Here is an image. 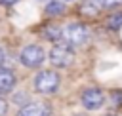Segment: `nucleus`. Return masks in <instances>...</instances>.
Listing matches in <instances>:
<instances>
[{"instance_id": "obj_1", "label": "nucleus", "mask_w": 122, "mask_h": 116, "mask_svg": "<svg viewBox=\"0 0 122 116\" xmlns=\"http://www.w3.org/2000/svg\"><path fill=\"white\" fill-rule=\"evenodd\" d=\"M59 74L55 70H42L36 74L34 78V89L42 95H50V93H55L57 87H59Z\"/></svg>"}, {"instance_id": "obj_2", "label": "nucleus", "mask_w": 122, "mask_h": 116, "mask_svg": "<svg viewBox=\"0 0 122 116\" xmlns=\"http://www.w3.org/2000/svg\"><path fill=\"white\" fill-rule=\"evenodd\" d=\"M88 36H90V30H88V27L84 23H71V25H67L63 29V36L61 38H63L65 44L74 48V46H82L88 40Z\"/></svg>"}, {"instance_id": "obj_3", "label": "nucleus", "mask_w": 122, "mask_h": 116, "mask_svg": "<svg viewBox=\"0 0 122 116\" xmlns=\"http://www.w3.org/2000/svg\"><path fill=\"white\" fill-rule=\"evenodd\" d=\"M72 59H74V49H72L69 44H65V42L55 44V46L50 49V63H51L53 67H57V68L69 67V65L72 63Z\"/></svg>"}, {"instance_id": "obj_4", "label": "nucleus", "mask_w": 122, "mask_h": 116, "mask_svg": "<svg viewBox=\"0 0 122 116\" xmlns=\"http://www.w3.org/2000/svg\"><path fill=\"white\" fill-rule=\"evenodd\" d=\"M19 61H21V65L27 67V68H36V67H40V65L46 61V53H44V49H42L40 46L30 44V46H25V48L21 49Z\"/></svg>"}, {"instance_id": "obj_5", "label": "nucleus", "mask_w": 122, "mask_h": 116, "mask_svg": "<svg viewBox=\"0 0 122 116\" xmlns=\"http://www.w3.org/2000/svg\"><path fill=\"white\" fill-rule=\"evenodd\" d=\"M80 101L88 110H97V108H101V105L105 101V95H103V91L99 87H88V89L82 91Z\"/></svg>"}, {"instance_id": "obj_6", "label": "nucleus", "mask_w": 122, "mask_h": 116, "mask_svg": "<svg viewBox=\"0 0 122 116\" xmlns=\"http://www.w3.org/2000/svg\"><path fill=\"white\" fill-rule=\"evenodd\" d=\"M17 116H51V108L46 103H27Z\"/></svg>"}, {"instance_id": "obj_7", "label": "nucleus", "mask_w": 122, "mask_h": 116, "mask_svg": "<svg viewBox=\"0 0 122 116\" xmlns=\"http://www.w3.org/2000/svg\"><path fill=\"white\" fill-rule=\"evenodd\" d=\"M13 87H15V74L10 68L0 67V95L10 93Z\"/></svg>"}, {"instance_id": "obj_8", "label": "nucleus", "mask_w": 122, "mask_h": 116, "mask_svg": "<svg viewBox=\"0 0 122 116\" xmlns=\"http://www.w3.org/2000/svg\"><path fill=\"white\" fill-rule=\"evenodd\" d=\"M103 10V4H101V0H84L82 2V6H80V13L82 15H97L99 11Z\"/></svg>"}, {"instance_id": "obj_9", "label": "nucleus", "mask_w": 122, "mask_h": 116, "mask_svg": "<svg viewBox=\"0 0 122 116\" xmlns=\"http://www.w3.org/2000/svg\"><path fill=\"white\" fill-rule=\"evenodd\" d=\"M63 11H65V4H63L61 0H50V2L46 4V13L51 15V17L61 15Z\"/></svg>"}, {"instance_id": "obj_10", "label": "nucleus", "mask_w": 122, "mask_h": 116, "mask_svg": "<svg viewBox=\"0 0 122 116\" xmlns=\"http://www.w3.org/2000/svg\"><path fill=\"white\" fill-rule=\"evenodd\" d=\"M44 36H46L48 40H51V42H57V40H61V36H63V29H61L59 25H50V27H46V30H44Z\"/></svg>"}, {"instance_id": "obj_11", "label": "nucleus", "mask_w": 122, "mask_h": 116, "mask_svg": "<svg viewBox=\"0 0 122 116\" xmlns=\"http://www.w3.org/2000/svg\"><path fill=\"white\" fill-rule=\"evenodd\" d=\"M107 27H109L111 30H118V29H122V11L112 13V15L107 19Z\"/></svg>"}, {"instance_id": "obj_12", "label": "nucleus", "mask_w": 122, "mask_h": 116, "mask_svg": "<svg viewBox=\"0 0 122 116\" xmlns=\"http://www.w3.org/2000/svg\"><path fill=\"white\" fill-rule=\"evenodd\" d=\"M112 103L116 105V106H122V91H112Z\"/></svg>"}, {"instance_id": "obj_13", "label": "nucleus", "mask_w": 122, "mask_h": 116, "mask_svg": "<svg viewBox=\"0 0 122 116\" xmlns=\"http://www.w3.org/2000/svg\"><path fill=\"white\" fill-rule=\"evenodd\" d=\"M101 4H103V8H116L122 4V0H101Z\"/></svg>"}, {"instance_id": "obj_14", "label": "nucleus", "mask_w": 122, "mask_h": 116, "mask_svg": "<svg viewBox=\"0 0 122 116\" xmlns=\"http://www.w3.org/2000/svg\"><path fill=\"white\" fill-rule=\"evenodd\" d=\"M6 112H8V103L0 97V116H6Z\"/></svg>"}, {"instance_id": "obj_15", "label": "nucleus", "mask_w": 122, "mask_h": 116, "mask_svg": "<svg viewBox=\"0 0 122 116\" xmlns=\"http://www.w3.org/2000/svg\"><path fill=\"white\" fill-rule=\"evenodd\" d=\"M19 0H0V4L2 6H13V4H17Z\"/></svg>"}, {"instance_id": "obj_16", "label": "nucleus", "mask_w": 122, "mask_h": 116, "mask_svg": "<svg viewBox=\"0 0 122 116\" xmlns=\"http://www.w3.org/2000/svg\"><path fill=\"white\" fill-rule=\"evenodd\" d=\"M4 57H6V53H4V49L0 48V67H2V63H4Z\"/></svg>"}, {"instance_id": "obj_17", "label": "nucleus", "mask_w": 122, "mask_h": 116, "mask_svg": "<svg viewBox=\"0 0 122 116\" xmlns=\"http://www.w3.org/2000/svg\"><path fill=\"white\" fill-rule=\"evenodd\" d=\"M67 2H72V0H67Z\"/></svg>"}]
</instances>
